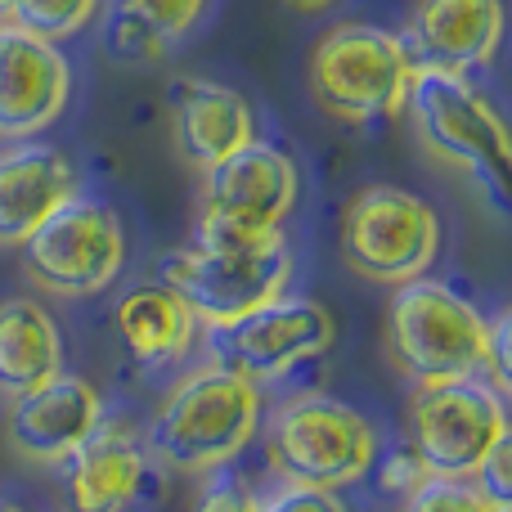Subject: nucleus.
I'll list each match as a JSON object with an SVG mask.
<instances>
[{"label": "nucleus", "instance_id": "f03ea898", "mask_svg": "<svg viewBox=\"0 0 512 512\" xmlns=\"http://www.w3.org/2000/svg\"><path fill=\"white\" fill-rule=\"evenodd\" d=\"M391 360L418 387L472 378L486 364V315L432 279L396 283L387 310Z\"/></svg>", "mask_w": 512, "mask_h": 512}, {"label": "nucleus", "instance_id": "f8f14e48", "mask_svg": "<svg viewBox=\"0 0 512 512\" xmlns=\"http://www.w3.org/2000/svg\"><path fill=\"white\" fill-rule=\"evenodd\" d=\"M72 90V68L59 45L0 23V140H32L59 122Z\"/></svg>", "mask_w": 512, "mask_h": 512}, {"label": "nucleus", "instance_id": "2f4dec72", "mask_svg": "<svg viewBox=\"0 0 512 512\" xmlns=\"http://www.w3.org/2000/svg\"><path fill=\"white\" fill-rule=\"evenodd\" d=\"M490 512H512V504H495V508H490Z\"/></svg>", "mask_w": 512, "mask_h": 512}, {"label": "nucleus", "instance_id": "4be33fe9", "mask_svg": "<svg viewBox=\"0 0 512 512\" xmlns=\"http://www.w3.org/2000/svg\"><path fill=\"white\" fill-rule=\"evenodd\" d=\"M104 45H108V54L122 63H149V59H162V50H167V41H162L149 23H140L135 14H126V9H117V5H113V14H108Z\"/></svg>", "mask_w": 512, "mask_h": 512}, {"label": "nucleus", "instance_id": "423d86ee", "mask_svg": "<svg viewBox=\"0 0 512 512\" xmlns=\"http://www.w3.org/2000/svg\"><path fill=\"white\" fill-rule=\"evenodd\" d=\"M441 256V221L418 194L396 185H369L342 216V261L360 279L409 283L423 279Z\"/></svg>", "mask_w": 512, "mask_h": 512}, {"label": "nucleus", "instance_id": "6ab92c4d", "mask_svg": "<svg viewBox=\"0 0 512 512\" xmlns=\"http://www.w3.org/2000/svg\"><path fill=\"white\" fill-rule=\"evenodd\" d=\"M198 319L167 283H140L117 301V337L144 364L176 360L194 346Z\"/></svg>", "mask_w": 512, "mask_h": 512}, {"label": "nucleus", "instance_id": "7c9ffc66", "mask_svg": "<svg viewBox=\"0 0 512 512\" xmlns=\"http://www.w3.org/2000/svg\"><path fill=\"white\" fill-rule=\"evenodd\" d=\"M0 23H9V0H0Z\"/></svg>", "mask_w": 512, "mask_h": 512}, {"label": "nucleus", "instance_id": "9d476101", "mask_svg": "<svg viewBox=\"0 0 512 512\" xmlns=\"http://www.w3.org/2000/svg\"><path fill=\"white\" fill-rule=\"evenodd\" d=\"M337 324L319 301L310 297H270L225 328H212L216 364L234 369L248 382H274L297 364L315 360L333 346Z\"/></svg>", "mask_w": 512, "mask_h": 512}, {"label": "nucleus", "instance_id": "0eeeda50", "mask_svg": "<svg viewBox=\"0 0 512 512\" xmlns=\"http://www.w3.org/2000/svg\"><path fill=\"white\" fill-rule=\"evenodd\" d=\"M23 265L54 297H90L108 288L126 261L122 221L99 198L72 194L59 212H50L23 243Z\"/></svg>", "mask_w": 512, "mask_h": 512}, {"label": "nucleus", "instance_id": "4468645a", "mask_svg": "<svg viewBox=\"0 0 512 512\" xmlns=\"http://www.w3.org/2000/svg\"><path fill=\"white\" fill-rule=\"evenodd\" d=\"M149 481V450L135 423L99 418V427L63 459L68 512H126Z\"/></svg>", "mask_w": 512, "mask_h": 512}, {"label": "nucleus", "instance_id": "cd10ccee", "mask_svg": "<svg viewBox=\"0 0 512 512\" xmlns=\"http://www.w3.org/2000/svg\"><path fill=\"white\" fill-rule=\"evenodd\" d=\"M261 512H351L337 499V490H315V486H283L274 499H265Z\"/></svg>", "mask_w": 512, "mask_h": 512}, {"label": "nucleus", "instance_id": "2eb2a0df", "mask_svg": "<svg viewBox=\"0 0 512 512\" xmlns=\"http://www.w3.org/2000/svg\"><path fill=\"white\" fill-rule=\"evenodd\" d=\"M504 41V5L499 0H418L409 50L414 63L445 72L486 68Z\"/></svg>", "mask_w": 512, "mask_h": 512}, {"label": "nucleus", "instance_id": "412c9836", "mask_svg": "<svg viewBox=\"0 0 512 512\" xmlns=\"http://www.w3.org/2000/svg\"><path fill=\"white\" fill-rule=\"evenodd\" d=\"M486 495L472 486V477H427L405 499V512H490Z\"/></svg>", "mask_w": 512, "mask_h": 512}, {"label": "nucleus", "instance_id": "ddd939ff", "mask_svg": "<svg viewBox=\"0 0 512 512\" xmlns=\"http://www.w3.org/2000/svg\"><path fill=\"white\" fill-rule=\"evenodd\" d=\"M104 418V400L77 373H54L41 387L9 396L5 436L23 459L32 463H63Z\"/></svg>", "mask_w": 512, "mask_h": 512}, {"label": "nucleus", "instance_id": "c85d7f7f", "mask_svg": "<svg viewBox=\"0 0 512 512\" xmlns=\"http://www.w3.org/2000/svg\"><path fill=\"white\" fill-rule=\"evenodd\" d=\"M292 9H324V5H333V0H288Z\"/></svg>", "mask_w": 512, "mask_h": 512}, {"label": "nucleus", "instance_id": "7ed1b4c3", "mask_svg": "<svg viewBox=\"0 0 512 512\" xmlns=\"http://www.w3.org/2000/svg\"><path fill=\"white\" fill-rule=\"evenodd\" d=\"M400 113H409L418 140H423L436 158H445L450 167L472 171V176L486 180L495 194L504 189V171L512 158L508 126L463 72L414 63Z\"/></svg>", "mask_w": 512, "mask_h": 512}, {"label": "nucleus", "instance_id": "39448f33", "mask_svg": "<svg viewBox=\"0 0 512 512\" xmlns=\"http://www.w3.org/2000/svg\"><path fill=\"white\" fill-rule=\"evenodd\" d=\"M270 463L288 486L342 490L373 472L378 436L369 418L342 400L301 396L270 418Z\"/></svg>", "mask_w": 512, "mask_h": 512}, {"label": "nucleus", "instance_id": "dca6fc26", "mask_svg": "<svg viewBox=\"0 0 512 512\" xmlns=\"http://www.w3.org/2000/svg\"><path fill=\"white\" fill-rule=\"evenodd\" d=\"M72 194L77 171L59 149L36 140H14L0 149V248H18Z\"/></svg>", "mask_w": 512, "mask_h": 512}, {"label": "nucleus", "instance_id": "1a4fd4ad", "mask_svg": "<svg viewBox=\"0 0 512 512\" xmlns=\"http://www.w3.org/2000/svg\"><path fill=\"white\" fill-rule=\"evenodd\" d=\"M158 270L162 283L194 310L198 324L225 328L288 288L292 252L288 243L261 252H207L194 243V248L167 252Z\"/></svg>", "mask_w": 512, "mask_h": 512}, {"label": "nucleus", "instance_id": "393cba45", "mask_svg": "<svg viewBox=\"0 0 512 512\" xmlns=\"http://www.w3.org/2000/svg\"><path fill=\"white\" fill-rule=\"evenodd\" d=\"M481 373H490V387L495 391L512 387V319H508V310L486 319V364H481Z\"/></svg>", "mask_w": 512, "mask_h": 512}, {"label": "nucleus", "instance_id": "5701e85b", "mask_svg": "<svg viewBox=\"0 0 512 512\" xmlns=\"http://www.w3.org/2000/svg\"><path fill=\"white\" fill-rule=\"evenodd\" d=\"M117 9H126V14H135L140 23H149L153 32L162 36V41H176V36H185L189 27L203 18L207 0H117Z\"/></svg>", "mask_w": 512, "mask_h": 512}, {"label": "nucleus", "instance_id": "a211bd4d", "mask_svg": "<svg viewBox=\"0 0 512 512\" xmlns=\"http://www.w3.org/2000/svg\"><path fill=\"white\" fill-rule=\"evenodd\" d=\"M59 369H63V342L50 310L32 297L0 301V391L5 396L32 391Z\"/></svg>", "mask_w": 512, "mask_h": 512}, {"label": "nucleus", "instance_id": "b1692460", "mask_svg": "<svg viewBox=\"0 0 512 512\" xmlns=\"http://www.w3.org/2000/svg\"><path fill=\"white\" fill-rule=\"evenodd\" d=\"M427 477H432V472H427V463L418 459L414 445H400V450H391L387 459H382V468H378L382 495H396V499H409Z\"/></svg>", "mask_w": 512, "mask_h": 512}, {"label": "nucleus", "instance_id": "c756f323", "mask_svg": "<svg viewBox=\"0 0 512 512\" xmlns=\"http://www.w3.org/2000/svg\"><path fill=\"white\" fill-rule=\"evenodd\" d=\"M0 512H23L18 504H9V499H0Z\"/></svg>", "mask_w": 512, "mask_h": 512}, {"label": "nucleus", "instance_id": "f257e3e1", "mask_svg": "<svg viewBox=\"0 0 512 512\" xmlns=\"http://www.w3.org/2000/svg\"><path fill=\"white\" fill-rule=\"evenodd\" d=\"M261 427V391L225 364H203L158 405L144 450L171 472H216L252 445Z\"/></svg>", "mask_w": 512, "mask_h": 512}, {"label": "nucleus", "instance_id": "9b49d317", "mask_svg": "<svg viewBox=\"0 0 512 512\" xmlns=\"http://www.w3.org/2000/svg\"><path fill=\"white\" fill-rule=\"evenodd\" d=\"M297 162L265 140H248L203 171V216L248 230H283L297 207Z\"/></svg>", "mask_w": 512, "mask_h": 512}, {"label": "nucleus", "instance_id": "f3484780", "mask_svg": "<svg viewBox=\"0 0 512 512\" xmlns=\"http://www.w3.org/2000/svg\"><path fill=\"white\" fill-rule=\"evenodd\" d=\"M171 122H176L180 153L198 171L216 167L234 149L256 140V117L248 99L239 90L221 86V81H203V77L171 81Z\"/></svg>", "mask_w": 512, "mask_h": 512}, {"label": "nucleus", "instance_id": "bb28decb", "mask_svg": "<svg viewBox=\"0 0 512 512\" xmlns=\"http://www.w3.org/2000/svg\"><path fill=\"white\" fill-rule=\"evenodd\" d=\"M194 512H261V499L243 477H212Z\"/></svg>", "mask_w": 512, "mask_h": 512}, {"label": "nucleus", "instance_id": "a878e982", "mask_svg": "<svg viewBox=\"0 0 512 512\" xmlns=\"http://www.w3.org/2000/svg\"><path fill=\"white\" fill-rule=\"evenodd\" d=\"M472 486H477L490 504H512V441L508 436L481 459V468L472 472Z\"/></svg>", "mask_w": 512, "mask_h": 512}, {"label": "nucleus", "instance_id": "20e7f679", "mask_svg": "<svg viewBox=\"0 0 512 512\" xmlns=\"http://www.w3.org/2000/svg\"><path fill=\"white\" fill-rule=\"evenodd\" d=\"M414 50L405 36L369 23H342L310 54V90L342 122H378L405 108Z\"/></svg>", "mask_w": 512, "mask_h": 512}, {"label": "nucleus", "instance_id": "6e6552de", "mask_svg": "<svg viewBox=\"0 0 512 512\" xmlns=\"http://www.w3.org/2000/svg\"><path fill=\"white\" fill-rule=\"evenodd\" d=\"M414 450L432 477H472L490 450L508 436L504 391L486 378H454L436 387H418L409 405Z\"/></svg>", "mask_w": 512, "mask_h": 512}, {"label": "nucleus", "instance_id": "aec40b11", "mask_svg": "<svg viewBox=\"0 0 512 512\" xmlns=\"http://www.w3.org/2000/svg\"><path fill=\"white\" fill-rule=\"evenodd\" d=\"M99 18V0H9V23L45 41L77 36Z\"/></svg>", "mask_w": 512, "mask_h": 512}]
</instances>
